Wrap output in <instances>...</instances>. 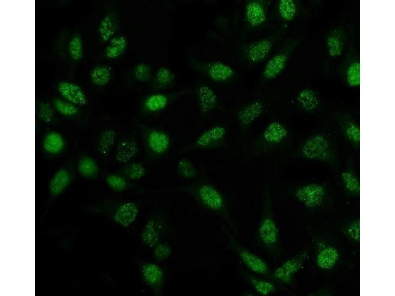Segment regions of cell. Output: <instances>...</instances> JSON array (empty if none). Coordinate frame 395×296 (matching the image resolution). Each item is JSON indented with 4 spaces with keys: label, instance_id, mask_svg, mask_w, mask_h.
Instances as JSON below:
<instances>
[{
    "label": "cell",
    "instance_id": "ab89813d",
    "mask_svg": "<svg viewBox=\"0 0 395 296\" xmlns=\"http://www.w3.org/2000/svg\"><path fill=\"white\" fill-rule=\"evenodd\" d=\"M68 49L70 56L73 60H79L83 55V45L81 37L78 35L73 37L69 41Z\"/></svg>",
    "mask_w": 395,
    "mask_h": 296
},
{
    "label": "cell",
    "instance_id": "ffe728a7",
    "mask_svg": "<svg viewBox=\"0 0 395 296\" xmlns=\"http://www.w3.org/2000/svg\"><path fill=\"white\" fill-rule=\"evenodd\" d=\"M178 93L175 95L173 93L169 94L161 93L149 95L143 102L142 109L147 113L159 112L167 107L174 97L178 96Z\"/></svg>",
    "mask_w": 395,
    "mask_h": 296
},
{
    "label": "cell",
    "instance_id": "9c48e42d",
    "mask_svg": "<svg viewBox=\"0 0 395 296\" xmlns=\"http://www.w3.org/2000/svg\"><path fill=\"white\" fill-rule=\"evenodd\" d=\"M265 108L264 101L256 99L246 104L238 110L237 118L242 137L245 136L254 122L262 115Z\"/></svg>",
    "mask_w": 395,
    "mask_h": 296
},
{
    "label": "cell",
    "instance_id": "8fae6325",
    "mask_svg": "<svg viewBox=\"0 0 395 296\" xmlns=\"http://www.w3.org/2000/svg\"><path fill=\"white\" fill-rule=\"evenodd\" d=\"M271 1L267 0H247L244 8V19L251 28H256L266 21Z\"/></svg>",
    "mask_w": 395,
    "mask_h": 296
},
{
    "label": "cell",
    "instance_id": "8d00e7d4",
    "mask_svg": "<svg viewBox=\"0 0 395 296\" xmlns=\"http://www.w3.org/2000/svg\"><path fill=\"white\" fill-rule=\"evenodd\" d=\"M360 63L354 61L349 65L346 72V81L351 88L360 86Z\"/></svg>",
    "mask_w": 395,
    "mask_h": 296
},
{
    "label": "cell",
    "instance_id": "4fadbf2b",
    "mask_svg": "<svg viewBox=\"0 0 395 296\" xmlns=\"http://www.w3.org/2000/svg\"><path fill=\"white\" fill-rule=\"evenodd\" d=\"M303 267L301 255H297L284 261L273 270L276 282L289 284L292 282L294 275Z\"/></svg>",
    "mask_w": 395,
    "mask_h": 296
},
{
    "label": "cell",
    "instance_id": "60d3db41",
    "mask_svg": "<svg viewBox=\"0 0 395 296\" xmlns=\"http://www.w3.org/2000/svg\"><path fill=\"white\" fill-rule=\"evenodd\" d=\"M55 108L62 115L71 116L76 114L78 109L75 105L60 99H55L53 101Z\"/></svg>",
    "mask_w": 395,
    "mask_h": 296
},
{
    "label": "cell",
    "instance_id": "e575fe53",
    "mask_svg": "<svg viewBox=\"0 0 395 296\" xmlns=\"http://www.w3.org/2000/svg\"><path fill=\"white\" fill-rule=\"evenodd\" d=\"M177 172L181 177L189 180L196 179L198 171L193 162L186 158H181L177 164Z\"/></svg>",
    "mask_w": 395,
    "mask_h": 296
},
{
    "label": "cell",
    "instance_id": "4dcf8cb0",
    "mask_svg": "<svg viewBox=\"0 0 395 296\" xmlns=\"http://www.w3.org/2000/svg\"><path fill=\"white\" fill-rule=\"evenodd\" d=\"M116 137V132L113 129L109 128L102 131L97 144L99 152L103 156L108 155L115 143Z\"/></svg>",
    "mask_w": 395,
    "mask_h": 296
},
{
    "label": "cell",
    "instance_id": "ba28073f",
    "mask_svg": "<svg viewBox=\"0 0 395 296\" xmlns=\"http://www.w3.org/2000/svg\"><path fill=\"white\" fill-rule=\"evenodd\" d=\"M227 134V129L223 125L213 126L202 132L189 149H210L223 148L226 143Z\"/></svg>",
    "mask_w": 395,
    "mask_h": 296
},
{
    "label": "cell",
    "instance_id": "1f68e13d",
    "mask_svg": "<svg viewBox=\"0 0 395 296\" xmlns=\"http://www.w3.org/2000/svg\"><path fill=\"white\" fill-rule=\"evenodd\" d=\"M118 174L127 179L138 180L145 177L146 174V169L140 162H129L124 164L119 170Z\"/></svg>",
    "mask_w": 395,
    "mask_h": 296
},
{
    "label": "cell",
    "instance_id": "9a60e30c",
    "mask_svg": "<svg viewBox=\"0 0 395 296\" xmlns=\"http://www.w3.org/2000/svg\"><path fill=\"white\" fill-rule=\"evenodd\" d=\"M196 92L199 110L202 114H207L218 107V96L208 85L205 83L198 84Z\"/></svg>",
    "mask_w": 395,
    "mask_h": 296
},
{
    "label": "cell",
    "instance_id": "f546056e",
    "mask_svg": "<svg viewBox=\"0 0 395 296\" xmlns=\"http://www.w3.org/2000/svg\"><path fill=\"white\" fill-rule=\"evenodd\" d=\"M65 142L63 137L58 132H51L45 137L42 146L48 153L55 154L59 153L63 149Z\"/></svg>",
    "mask_w": 395,
    "mask_h": 296
},
{
    "label": "cell",
    "instance_id": "2e32d148",
    "mask_svg": "<svg viewBox=\"0 0 395 296\" xmlns=\"http://www.w3.org/2000/svg\"><path fill=\"white\" fill-rule=\"evenodd\" d=\"M240 275L244 281L260 296H268L277 290L275 282L257 274L241 270Z\"/></svg>",
    "mask_w": 395,
    "mask_h": 296
},
{
    "label": "cell",
    "instance_id": "d4e9b609",
    "mask_svg": "<svg viewBox=\"0 0 395 296\" xmlns=\"http://www.w3.org/2000/svg\"><path fill=\"white\" fill-rule=\"evenodd\" d=\"M71 181V176L67 170L61 168L57 170L49 184V190L51 194L57 196L61 194L68 186Z\"/></svg>",
    "mask_w": 395,
    "mask_h": 296
},
{
    "label": "cell",
    "instance_id": "ac0fdd59",
    "mask_svg": "<svg viewBox=\"0 0 395 296\" xmlns=\"http://www.w3.org/2000/svg\"><path fill=\"white\" fill-rule=\"evenodd\" d=\"M139 213V209L136 204L131 201H126L117 207L113 220L120 226L127 228L135 222Z\"/></svg>",
    "mask_w": 395,
    "mask_h": 296
},
{
    "label": "cell",
    "instance_id": "7c38bea8",
    "mask_svg": "<svg viewBox=\"0 0 395 296\" xmlns=\"http://www.w3.org/2000/svg\"><path fill=\"white\" fill-rule=\"evenodd\" d=\"M325 190L317 183H309L300 186L294 191L295 197L305 207L313 208L319 206L324 200Z\"/></svg>",
    "mask_w": 395,
    "mask_h": 296
},
{
    "label": "cell",
    "instance_id": "d590c367",
    "mask_svg": "<svg viewBox=\"0 0 395 296\" xmlns=\"http://www.w3.org/2000/svg\"><path fill=\"white\" fill-rule=\"evenodd\" d=\"M326 47L328 54L331 58L338 57L343 54V42L336 35H330L327 37Z\"/></svg>",
    "mask_w": 395,
    "mask_h": 296
},
{
    "label": "cell",
    "instance_id": "f35d334b",
    "mask_svg": "<svg viewBox=\"0 0 395 296\" xmlns=\"http://www.w3.org/2000/svg\"><path fill=\"white\" fill-rule=\"evenodd\" d=\"M134 78L140 82H147L152 79V71L149 65L140 63L136 65L133 71Z\"/></svg>",
    "mask_w": 395,
    "mask_h": 296
},
{
    "label": "cell",
    "instance_id": "44dd1931",
    "mask_svg": "<svg viewBox=\"0 0 395 296\" xmlns=\"http://www.w3.org/2000/svg\"><path fill=\"white\" fill-rule=\"evenodd\" d=\"M119 27L117 15L113 12L107 13L101 19L97 32L100 40L103 42L109 41L115 37Z\"/></svg>",
    "mask_w": 395,
    "mask_h": 296
},
{
    "label": "cell",
    "instance_id": "83f0119b",
    "mask_svg": "<svg viewBox=\"0 0 395 296\" xmlns=\"http://www.w3.org/2000/svg\"><path fill=\"white\" fill-rule=\"evenodd\" d=\"M299 106L306 111L316 110L319 105V101L316 92L310 88L300 90L296 97Z\"/></svg>",
    "mask_w": 395,
    "mask_h": 296
},
{
    "label": "cell",
    "instance_id": "d6a6232c",
    "mask_svg": "<svg viewBox=\"0 0 395 296\" xmlns=\"http://www.w3.org/2000/svg\"><path fill=\"white\" fill-rule=\"evenodd\" d=\"M277 14L285 22L293 20L297 13V6L293 0H279L276 4Z\"/></svg>",
    "mask_w": 395,
    "mask_h": 296
},
{
    "label": "cell",
    "instance_id": "7402d4cb",
    "mask_svg": "<svg viewBox=\"0 0 395 296\" xmlns=\"http://www.w3.org/2000/svg\"><path fill=\"white\" fill-rule=\"evenodd\" d=\"M138 151L139 147L135 141L128 139H123L119 142L117 146L115 160L119 164H127L135 157Z\"/></svg>",
    "mask_w": 395,
    "mask_h": 296
},
{
    "label": "cell",
    "instance_id": "ee69618b",
    "mask_svg": "<svg viewBox=\"0 0 395 296\" xmlns=\"http://www.w3.org/2000/svg\"><path fill=\"white\" fill-rule=\"evenodd\" d=\"M153 249L154 258L158 262L166 260L171 254V248L166 243L159 242Z\"/></svg>",
    "mask_w": 395,
    "mask_h": 296
},
{
    "label": "cell",
    "instance_id": "5b68a950",
    "mask_svg": "<svg viewBox=\"0 0 395 296\" xmlns=\"http://www.w3.org/2000/svg\"><path fill=\"white\" fill-rule=\"evenodd\" d=\"M286 126L278 120H273L267 124L254 144L259 153H264L283 142L288 136Z\"/></svg>",
    "mask_w": 395,
    "mask_h": 296
},
{
    "label": "cell",
    "instance_id": "74e56055",
    "mask_svg": "<svg viewBox=\"0 0 395 296\" xmlns=\"http://www.w3.org/2000/svg\"><path fill=\"white\" fill-rule=\"evenodd\" d=\"M105 181L109 187L115 191H124L129 187L127 179L119 174L108 175L105 178Z\"/></svg>",
    "mask_w": 395,
    "mask_h": 296
},
{
    "label": "cell",
    "instance_id": "5bb4252c",
    "mask_svg": "<svg viewBox=\"0 0 395 296\" xmlns=\"http://www.w3.org/2000/svg\"><path fill=\"white\" fill-rule=\"evenodd\" d=\"M140 272L146 285L155 294H158L163 286L164 281L162 269L156 263L148 262L141 266Z\"/></svg>",
    "mask_w": 395,
    "mask_h": 296
},
{
    "label": "cell",
    "instance_id": "cb8c5ba5",
    "mask_svg": "<svg viewBox=\"0 0 395 296\" xmlns=\"http://www.w3.org/2000/svg\"><path fill=\"white\" fill-rule=\"evenodd\" d=\"M160 231L157 222L154 219L148 220L141 233L142 243L147 247L153 248L160 242Z\"/></svg>",
    "mask_w": 395,
    "mask_h": 296
},
{
    "label": "cell",
    "instance_id": "f6af8a7d",
    "mask_svg": "<svg viewBox=\"0 0 395 296\" xmlns=\"http://www.w3.org/2000/svg\"><path fill=\"white\" fill-rule=\"evenodd\" d=\"M345 133L348 139L352 142L358 143L360 141V129L359 126L352 122L346 126Z\"/></svg>",
    "mask_w": 395,
    "mask_h": 296
},
{
    "label": "cell",
    "instance_id": "d6986e66",
    "mask_svg": "<svg viewBox=\"0 0 395 296\" xmlns=\"http://www.w3.org/2000/svg\"><path fill=\"white\" fill-rule=\"evenodd\" d=\"M57 90L67 101L75 105L83 106L87 102L84 91L75 83L67 81H61L57 85Z\"/></svg>",
    "mask_w": 395,
    "mask_h": 296
},
{
    "label": "cell",
    "instance_id": "484cf974",
    "mask_svg": "<svg viewBox=\"0 0 395 296\" xmlns=\"http://www.w3.org/2000/svg\"><path fill=\"white\" fill-rule=\"evenodd\" d=\"M339 253L334 247L327 246L318 253L316 262L318 267L323 270L332 268L339 259Z\"/></svg>",
    "mask_w": 395,
    "mask_h": 296
},
{
    "label": "cell",
    "instance_id": "f1b7e54d",
    "mask_svg": "<svg viewBox=\"0 0 395 296\" xmlns=\"http://www.w3.org/2000/svg\"><path fill=\"white\" fill-rule=\"evenodd\" d=\"M112 68L107 65H99L94 67L89 73L92 82L96 86L103 87L110 81Z\"/></svg>",
    "mask_w": 395,
    "mask_h": 296
},
{
    "label": "cell",
    "instance_id": "603a6c76",
    "mask_svg": "<svg viewBox=\"0 0 395 296\" xmlns=\"http://www.w3.org/2000/svg\"><path fill=\"white\" fill-rule=\"evenodd\" d=\"M176 75L173 72L166 67H160L152 78V87L155 90H163L172 87Z\"/></svg>",
    "mask_w": 395,
    "mask_h": 296
},
{
    "label": "cell",
    "instance_id": "8992f818",
    "mask_svg": "<svg viewBox=\"0 0 395 296\" xmlns=\"http://www.w3.org/2000/svg\"><path fill=\"white\" fill-rule=\"evenodd\" d=\"M191 66L216 82H225L233 78L236 72L230 65L220 61H206L196 58L189 60Z\"/></svg>",
    "mask_w": 395,
    "mask_h": 296
},
{
    "label": "cell",
    "instance_id": "277c9868",
    "mask_svg": "<svg viewBox=\"0 0 395 296\" xmlns=\"http://www.w3.org/2000/svg\"><path fill=\"white\" fill-rule=\"evenodd\" d=\"M281 30H277L263 38L242 44L240 47L242 56L247 62L253 64L267 60L281 37Z\"/></svg>",
    "mask_w": 395,
    "mask_h": 296
},
{
    "label": "cell",
    "instance_id": "7a4b0ae2",
    "mask_svg": "<svg viewBox=\"0 0 395 296\" xmlns=\"http://www.w3.org/2000/svg\"><path fill=\"white\" fill-rule=\"evenodd\" d=\"M255 240L271 256L278 255L280 248L279 229L274 214L272 197L267 185L262 192V210L255 232Z\"/></svg>",
    "mask_w": 395,
    "mask_h": 296
},
{
    "label": "cell",
    "instance_id": "7bdbcfd3",
    "mask_svg": "<svg viewBox=\"0 0 395 296\" xmlns=\"http://www.w3.org/2000/svg\"><path fill=\"white\" fill-rule=\"evenodd\" d=\"M341 178L345 188L352 192H358L360 190V184L356 176L349 171H344L341 174Z\"/></svg>",
    "mask_w": 395,
    "mask_h": 296
},
{
    "label": "cell",
    "instance_id": "3957f363",
    "mask_svg": "<svg viewBox=\"0 0 395 296\" xmlns=\"http://www.w3.org/2000/svg\"><path fill=\"white\" fill-rule=\"evenodd\" d=\"M220 228L226 238L229 249L250 272L276 283L273 277V270L263 258L239 243L234 233L222 222Z\"/></svg>",
    "mask_w": 395,
    "mask_h": 296
},
{
    "label": "cell",
    "instance_id": "836d02e7",
    "mask_svg": "<svg viewBox=\"0 0 395 296\" xmlns=\"http://www.w3.org/2000/svg\"><path fill=\"white\" fill-rule=\"evenodd\" d=\"M78 170L82 176L92 178L98 175L99 168L94 159L91 157L85 156L81 158L79 161Z\"/></svg>",
    "mask_w": 395,
    "mask_h": 296
},
{
    "label": "cell",
    "instance_id": "6da1fadb",
    "mask_svg": "<svg viewBox=\"0 0 395 296\" xmlns=\"http://www.w3.org/2000/svg\"><path fill=\"white\" fill-rule=\"evenodd\" d=\"M188 191L206 209L218 217L234 233L238 227L223 193L213 184L201 182L189 187Z\"/></svg>",
    "mask_w": 395,
    "mask_h": 296
},
{
    "label": "cell",
    "instance_id": "30bf717a",
    "mask_svg": "<svg viewBox=\"0 0 395 296\" xmlns=\"http://www.w3.org/2000/svg\"><path fill=\"white\" fill-rule=\"evenodd\" d=\"M330 145L328 139L323 135L315 134L306 140L300 152L304 157L313 160H324L329 156Z\"/></svg>",
    "mask_w": 395,
    "mask_h": 296
},
{
    "label": "cell",
    "instance_id": "4316f807",
    "mask_svg": "<svg viewBox=\"0 0 395 296\" xmlns=\"http://www.w3.org/2000/svg\"><path fill=\"white\" fill-rule=\"evenodd\" d=\"M127 45L128 40L125 36H115L110 40L109 44L105 49V56L109 59H117L124 53Z\"/></svg>",
    "mask_w": 395,
    "mask_h": 296
},
{
    "label": "cell",
    "instance_id": "b9f144b4",
    "mask_svg": "<svg viewBox=\"0 0 395 296\" xmlns=\"http://www.w3.org/2000/svg\"><path fill=\"white\" fill-rule=\"evenodd\" d=\"M37 115L41 120L46 123L51 122L54 115L50 104L45 102H41L38 104Z\"/></svg>",
    "mask_w": 395,
    "mask_h": 296
},
{
    "label": "cell",
    "instance_id": "e0dca14e",
    "mask_svg": "<svg viewBox=\"0 0 395 296\" xmlns=\"http://www.w3.org/2000/svg\"><path fill=\"white\" fill-rule=\"evenodd\" d=\"M146 141L150 151L157 155L165 153L171 144L169 136L163 131L157 129H151L148 131Z\"/></svg>",
    "mask_w": 395,
    "mask_h": 296
},
{
    "label": "cell",
    "instance_id": "52a82bcc",
    "mask_svg": "<svg viewBox=\"0 0 395 296\" xmlns=\"http://www.w3.org/2000/svg\"><path fill=\"white\" fill-rule=\"evenodd\" d=\"M291 49V46H286L268 59L261 72L260 85L269 82L280 74L287 66Z\"/></svg>",
    "mask_w": 395,
    "mask_h": 296
},
{
    "label": "cell",
    "instance_id": "bcb514c9",
    "mask_svg": "<svg viewBox=\"0 0 395 296\" xmlns=\"http://www.w3.org/2000/svg\"><path fill=\"white\" fill-rule=\"evenodd\" d=\"M347 235L353 240H360V223L358 220L355 221L348 225L346 229Z\"/></svg>",
    "mask_w": 395,
    "mask_h": 296
}]
</instances>
